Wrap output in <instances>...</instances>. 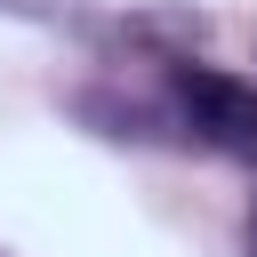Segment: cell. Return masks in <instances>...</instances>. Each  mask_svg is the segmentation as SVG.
Returning <instances> with one entry per match:
<instances>
[{
    "instance_id": "cell-1",
    "label": "cell",
    "mask_w": 257,
    "mask_h": 257,
    "mask_svg": "<svg viewBox=\"0 0 257 257\" xmlns=\"http://www.w3.org/2000/svg\"><path fill=\"white\" fill-rule=\"evenodd\" d=\"M161 112H169V128H185V137L209 145V153H257V80H241V72H225V64L177 56Z\"/></svg>"
},
{
    "instance_id": "cell-2",
    "label": "cell",
    "mask_w": 257,
    "mask_h": 257,
    "mask_svg": "<svg viewBox=\"0 0 257 257\" xmlns=\"http://www.w3.org/2000/svg\"><path fill=\"white\" fill-rule=\"evenodd\" d=\"M249 257H257V201H249Z\"/></svg>"
}]
</instances>
